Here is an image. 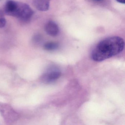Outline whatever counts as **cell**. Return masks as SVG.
<instances>
[{"label":"cell","mask_w":125,"mask_h":125,"mask_svg":"<svg viewBox=\"0 0 125 125\" xmlns=\"http://www.w3.org/2000/svg\"><path fill=\"white\" fill-rule=\"evenodd\" d=\"M50 1V0H35L34 5L40 11H47L49 9Z\"/></svg>","instance_id":"5b68a950"},{"label":"cell","mask_w":125,"mask_h":125,"mask_svg":"<svg viewBox=\"0 0 125 125\" xmlns=\"http://www.w3.org/2000/svg\"><path fill=\"white\" fill-rule=\"evenodd\" d=\"M94 0L96 1H101L102 0Z\"/></svg>","instance_id":"30bf717a"},{"label":"cell","mask_w":125,"mask_h":125,"mask_svg":"<svg viewBox=\"0 0 125 125\" xmlns=\"http://www.w3.org/2000/svg\"><path fill=\"white\" fill-rule=\"evenodd\" d=\"M116 0L118 2L120 3L125 4V0Z\"/></svg>","instance_id":"9c48e42d"},{"label":"cell","mask_w":125,"mask_h":125,"mask_svg":"<svg viewBox=\"0 0 125 125\" xmlns=\"http://www.w3.org/2000/svg\"><path fill=\"white\" fill-rule=\"evenodd\" d=\"M61 72L55 66L49 67L42 76V80L45 83H52L60 78Z\"/></svg>","instance_id":"3957f363"},{"label":"cell","mask_w":125,"mask_h":125,"mask_svg":"<svg viewBox=\"0 0 125 125\" xmlns=\"http://www.w3.org/2000/svg\"><path fill=\"white\" fill-rule=\"evenodd\" d=\"M41 39V37L39 35H36L33 37V41L35 43H38L40 41Z\"/></svg>","instance_id":"ba28073f"},{"label":"cell","mask_w":125,"mask_h":125,"mask_svg":"<svg viewBox=\"0 0 125 125\" xmlns=\"http://www.w3.org/2000/svg\"><path fill=\"white\" fill-rule=\"evenodd\" d=\"M4 11L6 15L16 17L24 22L30 20L34 14L28 4L13 0H8L6 2Z\"/></svg>","instance_id":"7a4b0ae2"},{"label":"cell","mask_w":125,"mask_h":125,"mask_svg":"<svg viewBox=\"0 0 125 125\" xmlns=\"http://www.w3.org/2000/svg\"><path fill=\"white\" fill-rule=\"evenodd\" d=\"M45 30L47 34L52 37L57 36L59 33L57 25L53 21H49L45 25Z\"/></svg>","instance_id":"277c9868"},{"label":"cell","mask_w":125,"mask_h":125,"mask_svg":"<svg viewBox=\"0 0 125 125\" xmlns=\"http://www.w3.org/2000/svg\"><path fill=\"white\" fill-rule=\"evenodd\" d=\"M59 45L57 43L54 42H49L46 43L44 45L43 48L47 51H53L58 48Z\"/></svg>","instance_id":"8992f818"},{"label":"cell","mask_w":125,"mask_h":125,"mask_svg":"<svg viewBox=\"0 0 125 125\" xmlns=\"http://www.w3.org/2000/svg\"><path fill=\"white\" fill-rule=\"evenodd\" d=\"M0 13V28L4 27L6 24V20Z\"/></svg>","instance_id":"52a82bcc"},{"label":"cell","mask_w":125,"mask_h":125,"mask_svg":"<svg viewBox=\"0 0 125 125\" xmlns=\"http://www.w3.org/2000/svg\"><path fill=\"white\" fill-rule=\"evenodd\" d=\"M124 42L122 38L113 36L99 42L91 52L93 60L101 62L120 53L124 50Z\"/></svg>","instance_id":"6da1fadb"}]
</instances>
